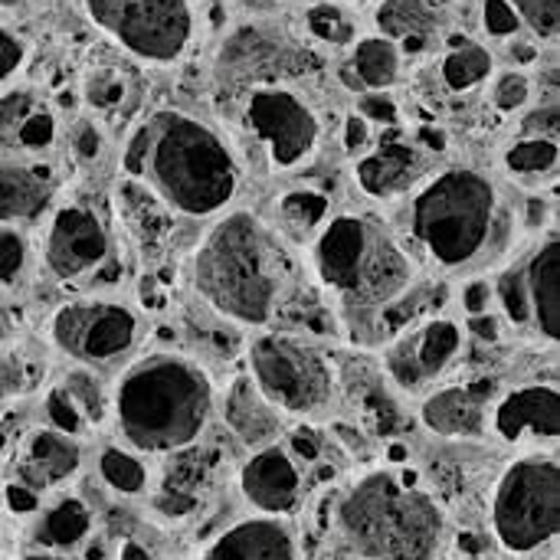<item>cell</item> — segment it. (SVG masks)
Masks as SVG:
<instances>
[{"label": "cell", "instance_id": "5", "mask_svg": "<svg viewBox=\"0 0 560 560\" xmlns=\"http://www.w3.org/2000/svg\"><path fill=\"white\" fill-rule=\"evenodd\" d=\"M315 272L348 312H374L413 285V259L371 213H341L322 226L312 249Z\"/></svg>", "mask_w": 560, "mask_h": 560}, {"label": "cell", "instance_id": "22", "mask_svg": "<svg viewBox=\"0 0 560 560\" xmlns=\"http://www.w3.org/2000/svg\"><path fill=\"white\" fill-rule=\"evenodd\" d=\"M226 423L249 446H266L279 433V410L266 404L249 377H240L226 394Z\"/></svg>", "mask_w": 560, "mask_h": 560}, {"label": "cell", "instance_id": "26", "mask_svg": "<svg viewBox=\"0 0 560 560\" xmlns=\"http://www.w3.org/2000/svg\"><path fill=\"white\" fill-rule=\"evenodd\" d=\"M33 269V246L20 226H0V292H16Z\"/></svg>", "mask_w": 560, "mask_h": 560}, {"label": "cell", "instance_id": "16", "mask_svg": "<svg viewBox=\"0 0 560 560\" xmlns=\"http://www.w3.org/2000/svg\"><path fill=\"white\" fill-rule=\"evenodd\" d=\"M79 463H82V450H79L75 436L43 427L26 436L20 459H16V479L23 489L39 495V492H49V489L62 486L66 479H72Z\"/></svg>", "mask_w": 560, "mask_h": 560}, {"label": "cell", "instance_id": "17", "mask_svg": "<svg viewBox=\"0 0 560 560\" xmlns=\"http://www.w3.org/2000/svg\"><path fill=\"white\" fill-rule=\"evenodd\" d=\"M203 560H299L295 535L279 518H246L223 532Z\"/></svg>", "mask_w": 560, "mask_h": 560}, {"label": "cell", "instance_id": "29", "mask_svg": "<svg viewBox=\"0 0 560 560\" xmlns=\"http://www.w3.org/2000/svg\"><path fill=\"white\" fill-rule=\"evenodd\" d=\"M279 207H282V220H285L292 230L305 233V230H315V226L325 220V213H328V197L318 194V190H292V194L282 197Z\"/></svg>", "mask_w": 560, "mask_h": 560}, {"label": "cell", "instance_id": "18", "mask_svg": "<svg viewBox=\"0 0 560 560\" xmlns=\"http://www.w3.org/2000/svg\"><path fill=\"white\" fill-rule=\"evenodd\" d=\"M532 325L545 341L560 338V240L551 233L522 266Z\"/></svg>", "mask_w": 560, "mask_h": 560}, {"label": "cell", "instance_id": "10", "mask_svg": "<svg viewBox=\"0 0 560 560\" xmlns=\"http://www.w3.org/2000/svg\"><path fill=\"white\" fill-rule=\"evenodd\" d=\"M141 338V315L121 299H75L52 312L49 341L82 368L121 364Z\"/></svg>", "mask_w": 560, "mask_h": 560}, {"label": "cell", "instance_id": "3", "mask_svg": "<svg viewBox=\"0 0 560 560\" xmlns=\"http://www.w3.org/2000/svg\"><path fill=\"white\" fill-rule=\"evenodd\" d=\"M112 413L131 450L180 453L210 427L213 384L207 371L184 354H144L118 377Z\"/></svg>", "mask_w": 560, "mask_h": 560}, {"label": "cell", "instance_id": "20", "mask_svg": "<svg viewBox=\"0 0 560 560\" xmlns=\"http://www.w3.org/2000/svg\"><path fill=\"white\" fill-rule=\"evenodd\" d=\"M52 171L46 164H0V226L33 223L52 200Z\"/></svg>", "mask_w": 560, "mask_h": 560}, {"label": "cell", "instance_id": "9", "mask_svg": "<svg viewBox=\"0 0 560 560\" xmlns=\"http://www.w3.org/2000/svg\"><path fill=\"white\" fill-rule=\"evenodd\" d=\"M89 20L125 52L167 66L194 39L190 0H85Z\"/></svg>", "mask_w": 560, "mask_h": 560}, {"label": "cell", "instance_id": "41", "mask_svg": "<svg viewBox=\"0 0 560 560\" xmlns=\"http://www.w3.org/2000/svg\"><path fill=\"white\" fill-rule=\"evenodd\" d=\"M492 302H495V289H492V282H486V279H472V282L463 289V308H466L469 318L489 315V312H492Z\"/></svg>", "mask_w": 560, "mask_h": 560}, {"label": "cell", "instance_id": "14", "mask_svg": "<svg viewBox=\"0 0 560 560\" xmlns=\"http://www.w3.org/2000/svg\"><path fill=\"white\" fill-rule=\"evenodd\" d=\"M499 440L505 443H558L560 436V394L551 384H525L499 397L486 417Z\"/></svg>", "mask_w": 560, "mask_h": 560}, {"label": "cell", "instance_id": "55", "mask_svg": "<svg viewBox=\"0 0 560 560\" xmlns=\"http://www.w3.org/2000/svg\"><path fill=\"white\" fill-rule=\"evenodd\" d=\"M210 3H217V0H210Z\"/></svg>", "mask_w": 560, "mask_h": 560}, {"label": "cell", "instance_id": "13", "mask_svg": "<svg viewBox=\"0 0 560 560\" xmlns=\"http://www.w3.org/2000/svg\"><path fill=\"white\" fill-rule=\"evenodd\" d=\"M463 351V328L453 318H423L407 325V331L387 351L390 377L413 390L440 377Z\"/></svg>", "mask_w": 560, "mask_h": 560}, {"label": "cell", "instance_id": "30", "mask_svg": "<svg viewBox=\"0 0 560 560\" xmlns=\"http://www.w3.org/2000/svg\"><path fill=\"white\" fill-rule=\"evenodd\" d=\"M59 387L72 397V404L79 407V413L85 417V423H98V420L105 417L108 400H105L102 384H98L95 374H89V371H72V374H66V381H62Z\"/></svg>", "mask_w": 560, "mask_h": 560}, {"label": "cell", "instance_id": "32", "mask_svg": "<svg viewBox=\"0 0 560 560\" xmlns=\"http://www.w3.org/2000/svg\"><path fill=\"white\" fill-rule=\"evenodd\" d=\"M36 95L30 89H10L7 95H0V144L13 151L16 144V131L26 121V115L36 108Z\"/></svg>", "mask_w": 560, "mask_h": 560}, {"label": "cell", "instance_id": "44", "mask_svg": "<svg viewBox=\"0 0 560 560\" xmlns=\"http://www.w3.org/2000/svg\"><path fill=\"white\" fill-rule=\"evenodd\" d=\"M75 151L85 161L98 154V131L92 125H79V131H75Z\"/></svg>", "mask_w": 560, "mask_h": 560}, {"label": "cell", "instance_id": "15", "mask_svg": "<svg viewBox=\"0 0 560 560\" xmlns=\"http://www.w3.org/2000/svg\"><path fill=\"white\" fill-rule=\"evenodd\" d=\"M240 489L262 515H285L299 505L302 472L289 450L262 446L240 472Z\"/></svg>", "mask_w": 560, "mask_h": 560}, {"label": "cell", "instance_id": "52", "mask_svg": "<svg viewBox=\"0 0 560 560\" xmlns=\"http://www.w3.org/2000/svg\"><path fill=\"white\" fill-rule=\"evenodd\" d=\"M16 0H0V7H13Z\"/></svg>", "mask_w": 560, "mask_h": 560}, {"label": "cell", "instance_id": "50", "mask_svg": "<svg viewBox=\"0 0 560 560\" xmlns=\"http://www.w3.org/2000/svg\"><path fill=\"white\" fill-rule=\"evenodd\" d=\"M23 560H66V558H59V555H49V551H33V555H26Z\"/></svg>", "mask_w": 560, "mask_h": 560}, {"label": "cell", "instance_id": "37", "mask_svg": "<svg viewBox=\"0 0 560 560\" xmlns=\"http://www.w3.org/2000/svg\"><path fill=\"white\" fill-rule=\"evenodd\" d=\"M85 98L95 108H115L125 98V79L115 69H98L85 82Z\"/></svg>", "mask_w": 560, "mask_h": 560}, {"label": "cell", "instance_id": "43", "mask_svg": "<svg viewBox=\"0 0 560 560\" xmlns=\"http://www.w3.org/2000/svg\"><path fill=\"white\" fill-rule=\"evenodd\" d=\"M3 505L10 512H16V515H26V512H36L39 509V499H36V492H30L20 482H13V486L3 489Z\"/></svg>", "mask_w": 560, "mask_h": 560}, {"label": "cell", "instance_id": "11", "mask_svg": "<svg viewBox=\"0 0 560 560\" xmlns=\"http://www.w3.org/2000/svg\"><path fill=\"white\" fill-rule=\"evenodd\" d=\"M246 121L256 138L269 148L276 167L289 171L312 158L322 125L312 105L289 89H259L246 102Z\"/></svg>", "mask_w": 560, "mask_h": 560}, {"label": "cell", "instance_id": "46", "mask_svg": "<svg viewBox=\"0 0 560 560\" xmlns=\"http://www.w3.org/2000/svg\"><path fill=\"white\" fill-rule=\"evenodd\" d=\"M469 331L476 338H482V341H495L499 338V322H495V315H476V318H469Z\"/></svg>", "mask_w": 560, "mask_h": 560}, {"label": "cell", "instance_id": "36", "mask_svg": "<svg viewBox=\"0 0 560 560\" xmlns=\"http://www.w3.org/2000/svg\"><path fill=\"white\" fill-rule=\"evenodd\" d=\"M46 420H49V430H59L66 436H79L85 430V417L79 413V407L62 387H52L46 394Z\"/></svg>", "mask_w": 560, "mask_h": 560}, {"label": "cell", "instance_id": "39", "mask_svg": "<svg viewBox=\"0 0 560 560\" xmlns=\"http://www.w3.org/2000/svg\"><path fill=\"white\" fill-rule=\"evenodd\" d=\"M482 20H486V30L492 36H512L522 26V20H518V13L512 10L509 0H486L482 3Z\"/></svg>", "mask_w": 560, "mask_h": 560}, {"label": "cell", "instance_id": "28", "mask_svg": "<svg viewBox=\"0 0 560 560\" xmlns=\"http://www.w3.org/2000/svg\"><path fill=\"white\" fill-rule=\"evenodd\" d=\"M558 141L555 138H528L509 148L505 167L512 174H548L558 167Z\"/></svg>", "mask_w": 560, "mask_h": 560}, {"label": "cell", "instance_id": "23", "mask_svg": "<svg viewBox=\"0 0 560 560\" xmlns=\"http://www.w3.org/2000/svg\"><path fill=\"white\" fill-rule=\"evenodd\" d=\"M92 532V512L79 499H62L46 509L33 528V541L46 551H69L82 545Z\"/></svg>", "mask_w": 560, "mask_h": 560}, {"label": "cell", "instance_id": "24", "mask_svg": "<svg viewBox=\"0 0 560 560\" xmlns=\"http://www.w3.org/2000/svg\"><path fill=\"white\" fill-rule=\"evenodd\" d=\"M354 72L361 85L387 89L400 75V49L387 36H368L354 46Z\"/></svg>", "mask_w": 560, "mask_h": 560}, {"label": "cell", "instance_id": "40", "mask_svg": "<svg viewBox=\"0 0 560 560\" xmlns=\"http://www.w3.org/2000/svg\"><path fill=\"white\" fill-rule=\"evenodd\" d=\"M23 59H26V43L13 30L0 26V85L10 82V75L23 66Z\"/></svg>", "mask_w": 560, "mask_h": 560}, {"label": "cell", "instance_id": "27", "mask_svg": "<svg viewBox=\"0 0 560 560\" xmlns=\"http://www.w3.org/2000/svg\"><path fill=\"white\" fill-rule=\"evenodd\" d=\"M489 72H492V56L476 43L453 46V52L443 59V82L453 92H466V89L479 85Z\"/></svg>", "mask_w": 560, "mask_h": 560}, {"label": "cell", "instance_id": "25", "mask_svg": "<svg viewBox=\"0 0 560 560\" xmlns=\"http://www.w3.org/2000/svg\"><path fill=\"white\" fill-rule=\"evenodd\" d=\"M98 476L108 489H115L118 495H141L148 489V469L144 463L121 450V446H105L98 456Z\"/></svg>", "mask_w": 560, "mask_h": 560}, {"label": "cell", "instance_id": "48", "mask_svg": "<svg viewBox=\"0 0 560 560\" xmlns=\"http://www.w3.org/2000/svg\"><path fill=\"white\" fill-rule=\"evenodd\" d=\"M295 453H299V456H305V459H315V456H318V446H315V440L295 436Z\"/></svg>", "mask_w": 560, "mask_h": 560}, {"label": "cell", "instance_id": "1", "mask_svg": "<svg viewBox=\"0 0 560 560\" xmlns=\"http://www.w3.org/2000/svg\"><path fill=\"white\" fill-rule=\"evenodd\" d=\"M121 164L171 210L194 220L223 213L240 190V164L230 144L210 125L174 108L135 128Z\"/></svg>", "mask_w": 560, "mask_h": 560}, {"label": "cell", "instance_id": "7", "mask_svg": "<svg viewBox=\"0 0 560 560\" xmlns=\"http://www.w3.org/2000/svg\"><path fill=\"white\" fill-rule=\"evenodd\" d=\"M492 532L509 555H535L560 532L558 456H525L512 463L492 499Z\"/></svg>", "mask_w": 560, "mask_h": 560}, {"label": "cell", "instance_id": "45", "mask_svg": "<svg viewBox=\"0 0 560 560\" xmlns=\"http://www.w3.org/2000/svg\"><path fill=\"white\" fill-rule=\"evenodd\" d=\"M364 141H368V121H364L361 115H351L348 125H345V144H348L351 151H358Z\"/></svg>", "mask_w": 560, "mask_h": 560}, {"label": "cell", "instance_id": "12", "mask_svg": "<svg viewBox=\"0 0 560 560\" xmlns=\"http://www.w3.org/2000/svg\"><path fill=\"white\" fill-rule=\"evenodd\" d=\"M108 253L112 243L98 213L82 203H66L52 213L43 236V262L56 279H85L108 262Z\"/></svg>", "mask_w": 560, "mask_h": 560}, {"label": "cell", "instance_id": "21", "mask_svg": "<svg viewBox=\"0 0 560 560\" xmlns=\"http://www.w3.org/2000/svg\"><path fill=\"white\" fill-rule=\"evenodd\" d=\"M420 174V154L404 141H387L358 164V180L371 197H390L413 184Z\"/></svg>", "mask_w": 560, "mask_h": 560}, {"label": "cell", "instance_id": "42", "mask_svg": "<svg viewBox=\"0 0 560 560\" xmlns=\"http://www.w3.org/2000/svg\"><path fill=\"white\" fill-rule=\"evenodd\" d=\"M361 118H371V121H381V125H394L397 121V105L390 95L384 92H371L361 98V108H358Z\"/></svg>", "mask_w": 560, "mask_h": 560}, {"label": "cell", "instance_id": "2", "mask_svg": "<svg viewBox=\"0 0 560 560\" xmlns=\"http://www.w3.org/2000/svg\"><path fill=\"white\" fill-rule=\"evenodd\" d=\"M194 289L226 322L262 328L289 302L295 266L282 240L249 210L220 217L194 253Z\"/></svg>", "mask_w": 560, "mask_h": 560}, {"label": "cell", "instance_id": "38", "mask_svg": "<svg viewBox=\"0 0 560 560\" xmlns=\"http://www.w3.org/2000/svg\"><path fill=\"white\" fill-rule=\"evenodd\" d=\"M532 95V82L522 75V72H505L499 82H495V105L502 112H515L528 102Z\"/></svg>", "mask_w": 560, "mask_h": 560}, {"label": "cell", "instance_id": "54", "mask_svg": "<svg viewBox=\"0 0 560 560\" xmlns=\"http://www.w3.org/2000/svg\"><path fill=\"white\" fill-rule=\"evenodd\" d=\"M358 3H368V0H358Z\"/></svg>", "mask_w": 560, "mask_h": 560}, {"label": "cell", "instance_id": "35", "mask_svg": "<svg viewBox=\"0 0 560 560\" xmlns=\"http://www.w3.org/2000/svg\"><path fill=\"white\" fill-rule=\"evenodd\" d=\"M308 30H312L318 39H325V43H348V39L354 36L351 20H348L345 10L335 7V3H322V7H315V10H308Z\"/></svg>", "mask_w": 560, "mask_h": 560}, {"label": "cell", "instance_id": "6", "mask_svg": "<svg viewBox=\"0 0 560 560\" xmlns=\"http://www.w3.org/2000/svg\"><path fill=\"white\" fill-rule=\"evenodd\" d=\"M499 230V194L489 177L453 167L433 177L410 203V233L420 253L446 272L489 253Z\"/></svg>", "mask_w": 560, "mask_h": 560}, {"label": "cell", "instance_id": "8", "mask_svg": "<svg viewBox=\"0 0 560 560\" xmlns=\"http://www.w3.org/2000/svg\"><path fill=\"white\" fill-rule=\"evenodd\" d=\"M249 381L279 413L312 417L335 397V374L328 358L305 338L262 331L249 341Z\"/></svg>", "mask_w": 560, "mask_h": 560}, {"label": "cell", "instance_id": "51", "mask_svg": "<svg viewBox=\"0 0 560 560\" xmlns=\"http://www.w3.org/2000/svg\"><path fill=\"white\" fill-rule=\"evenodd\" d=\"M515 56H522V59H535V49H532V46H515Z\"/></svg>", "mask_w": 560, "mask_h": 560}, {"label": "cell", "instance_id": "33", "mask_svg": "<svg viewBox=\"0 0 560 560\" xmlns=\"http://www.w3.org/2000/svg\"><path fill=\"white\" fill-rule=\"evenodd\" d=\"M495 299L505 312V318L512 325H528L532 322V308H528V295H525V279H522V266L502 272V279L492 285Z\"/></svg>", "mask_w": 560, "mask_h": 560}, {"label": "cell", "instance_id": "49", "mask_svg": "<svg viewBox=\"0 0 560 560\" xmlns=\"http://www.w3.org/2000/svg\"><path fill=\"white\" fill-rule=\"evenodd\" d=\"M10 331H13V318H10L7 305L0 302V341H3V338H10Z\"/></svg>", "mask_w": 560, "mask_h": 560}, {"label": "cell", "instance_id": "53", "mask_svg": "<svg viewBox=\"0 0 560 560\" xmlns=\"http://www.w3.org/2000/svg\"><path fill=\"white\" fill-rule=\"evenodd\" d=\"M0 515H3V489H0Z\"/></svg>", "mask_w": 560, "mask_h": 560}, {"label": "cell", "instance_id": "34", "mask_svg": "<svg viewBox=\"0 0 560 560\" xmlns=\"http://www.w3.org/2000/svg\"><path fill=\"white\" fill-rule=\"evenodd\" d=\"M522 23H528L538 36L555 39L560 26V0H509Z\"/></svg>", "mask_w": 560, "mask_h": 560}, {"label": "cell", "instance_id": "19", "mask_svg": "<svg viewBox=\"0 0 560 560\" xmlns=\"http://www.w3.org/2000/svg\"><path fill=\"white\" fill-rule=\"evenodd\" d=\"M486 390H489V384L433 390L420 407L423 427L436 436H479L486 430V417H489Z\"/></svg>", "mask_w": 560, "mask_h": 560}, {"label": "cell", "instance_id": "47", "mask_svg": "<svg viewBox=\"0 0 560 560\" xmlns=\"http://www.w3.org/2000/svg\"><path fill=\"white\" fill-rule=\"evenodd\" d=\"M118 560H158L144 545H138V541H125L121 548H118Z\"/></svg>", "mask_w": 560, "mask_h": 560}, {"label": "cell", "instance_id": "4", "mask_svg": "<svg viewBox=\"0 0 560 560\" xmlns=\"http://www.w3.org/2000/svg\"><path fill=\"white\" fill-rule=\"evenodd\" d=\"M338 525L351 548L368 560H436L443 512L417 489V476L371 472L338 505Z\"/></svg>", "mask_w": 560, "mask_h": 560}, {"label": "cell", "instance_id": "31", "mask_svg": "<svg viewBox=\"0 0 560 560\" xmlns=\"http://www.w3.org/2000/svg\"><path fill=\"white\" fill-rule=\"evenodd\" d=\"M52 141H56V115H52L43 102H36V108L26 115V121H23L20 131H16L13 151H30V154H36V151H46Z\"/></svg>", "mask_w": 560, "mask_h": 560}]
</instances>
